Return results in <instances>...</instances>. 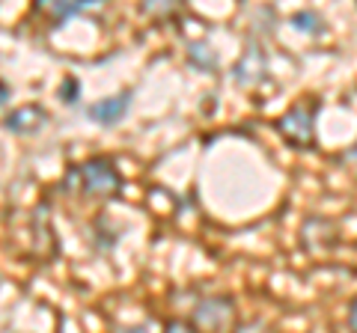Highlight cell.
<instances>
[{
  "mask_svg": "<svg viewBox=\"0 0 357 333\" xmlns=\"http://www.w3.org/2000/svg\"><path fill=\"white\" fill-rule=\"evenodd\" d=\"M232 316H236V304H232L229 297H223V295H211V297H203V301L194 307L191 321L197 327L215 333V330L227 327L232 321Z\"/></svg>",
  "mask_w": 357,
  "mask_h": 333,
  "instance_id": "cell-3",
  "label": "cell"
},
{
  "mask_svg": "<svg viewBox=\"0 0 357 333\" xmlns=\"http://www.w3.org/2000/svg\"><path fill=\"white\" fill-rule=\"evenodd\" d=\"M232 77H236L238 86H259L268 81V57L256 42H250L238 57V63L232 65Z\"/></svg>",
  "mask_w": 357,
  "mask_h": 333,
  "instance_id": "cell-4",
  "label": "cell"
},
{
  "mask_svg": "<svg viewBox=\"0 0 357 333\" xmlns=\"http://www.w3.org/2000/svg\"><path fill=\"white\" fill-rule=\"evenodd\" d=\"M57 95L63 98L66 104H75L77 98H81V84H77V77H66V81L60 84V90H57Z\"/></svg>",
  "mask_w": 357,
  "mask_h": 333,
  "instance_id": "cell-10",
  "label": "cell"
},
{
  "mask_svg": "<svg viewBox=\"0 0 357 333\" xmlns=\"http://www.w3.org/2000/svg\"><path fill=\"white\" fill-rule=\"evenodd\" d=\"M131 98H134L131 90H122V93H116V95H110V98H102V102L89 104V107H86V116L93 119L96 125H116V122L126 119V114L131 110Z\"/></svg>",
  "mask_w": 357,
  "mask_h": 333,
  "instance_id": "cell-5",
  "label": "cell"
},
{
  "mask_svg": "<svg viewBox=\"0 0 357 333\" xmlns=\"http://www.w3.org/2000/svg\"><path fill=\"white\" fill-rule=\"evenodd\" d=\"M96 6H98V0H66V3H51V0H42L36 9L48 15L51 21H66L72 15H84V13H89V9H96Z\"/></svg>",
  "mask_w": 357,
  "mask_h": 333,
  "instance_id": "cell-7",
  "label": "cell"
},
{
  "mask_svg": "<svg viewBox=\"0 0 357 333\" xmlns=\"http://www.w3.org/2000/svg\"><path fill=\"white\" fill-rule=\"evenodd\" d=\"M77 176V185L81 191L89 196H116L119 187H122V176L116 170V164L110 158H89L75 170Z\"/></svg>",
  "mask_w": 357,
  "mask_h": 333,
  "instance_id": "cell-1",
  "label": "cell"
},
{
  "mask_svg": "<svg viewBox=\"0 0 357 333\" xmlns=\"http://www.w3.org/2000/svg\"><path fill=\"white\" fill-rule=\"evenodd\" d=\"M188 60H191L197 69H203V72H215L218 69V54L211 51V45H206V42H194L191 51H188Z\"/></svg>",
  "mask_w": 357,
  "mask_h": 333,
  "instance_id": "cell-9",
  "label": "cell"
},
{
  "mask_svg": "<svg viewBox=\"0 0 357 333\" xmlns=\"http://www.w3.org/2000/svg\"><path fill=\"white\" fill-rule=\"evenodd\" d=\"M316 102H304V104H295L289 107L286 114L277 119V131L280 137L295 149H310L316 143Z\"/></svg>",
  "mask_w": 357,
  "mask_h": 333,
  "instance_id": "cell-2",
  "label": "cell"
},
{
  "mask_svg": "<svg viewBox=\"0 0 357 333\" xmlns=\"http://www.w3.org/2000/svg\"><path fill=\"white\" fill-rule=\"evenodd\" d=\"M45 125H48V114L36 104L15 107L13 114H6V119H3V128L13 131V134H36Z\"/></svg>",
  "mask_w": 357,
  "mask_h": 333,
  "instance_id": "cell-6",
  "label": "cell"
},
{
  "mask_svg": "<svg viewBox=\"0 0 357 333\" xmlns=\"http://www.w3.org/2000/svg\"><path fill=\"white\" fill-rule=\"evenodd\" d=\"M349 327H351V333H357V297L349 304Z\"/></svg>",
  "mask_w": 357,
  "mask_h": 333,
  "instance_id": "cell-13",
  "label": "cell"
},
{
  "mask_svg": "<svg viewBox=\"0 0 357 333\" xmlns=\"http://www.w3.org/2000/svg\"><path fill=\"white\" fill-rule=\"evenodd\" d=\"M164 333H194V327L185 325V321H170V325L164 327Z\"/></svg>",
  "mask_w": 357,
  "mask_h": 333,
  "instance_id": "cell-12",
  "label": "cell"
},
{
  "mask_svg": "<svg viewBox=\"0 0 357 333\" xmlns=\"http://www.w3.org/2000/svg\"><path fill=\"white\" fill-rule=\"evenodd\" d=\"M143 13L152 15V18H164V15L178 13V3H173V0H164V3H143Z\"/></svg>",
  "mask_w": 357,
  "mask_h": 333,
  "instance_id": "cell-11",
  "label": "cell"
},
{
  "mask_svg": "<svg viewBox=\"0 0 357 333\" xmlns=\"http://www.w3.org/2000/svg\"><path fill=\"white\" fill-rule=\"evenodd\" d=\"M292 27L298 33H307V36H319V33H325V18L316 9H298L292 15Z\"/></svg>",
  "mask_w": 357,
  "mask_h": 333,
  "instance_id": "cell-8",
  "label": "cell"
}]
</instances>
